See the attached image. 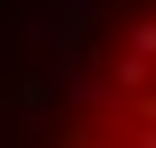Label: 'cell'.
<instances>
[{
	"instance_id": "obj_1",
	"label": "cell",
	"mask_w": 156,
	"mask_h": 148,
	"mask_svg": "<svg viewBox=\"0 0 156 148\" xmlns=\"http://www.w3.org/2000/svg\"><path fill=\"white\" fill-rule=\"evenodd\" d=\"M66 148H115V132H74Z\"/></svg>"
}]
</instances>
